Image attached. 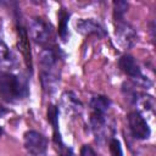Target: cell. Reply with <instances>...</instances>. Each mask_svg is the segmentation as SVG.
I'll list each match as a JSON object with an SVG mask.
<instances>
[{
    "label": "cell",
    "instance_id": "13",
    "mask_svg": "<svg viewBox=\"0 0 156 156\" xmlns=\"http://www.w3.org/2000/svg\"><path fill=\"white\" fill-rule=\"evenodd\" d=\"M68 20H69V12H67L65 9H61L58 11V29L57 30H58V35L61 37L63 41H66L68 38V27H67Z\"/></svg>",
    "mask_w": 156,
    "mask_h": 156
},
{
    "label": "cell",
    "instance_id": "7",
    "mask_svg": "<svg viewBox=\"0 0 156 156\" xmlns=\"http://www.w3.org/2000/svg\"><path fill=\"white\" fill-rule=\"evenodd\" d=\"M115 34H116V40L117 43L124 48V49H129L134 45L135 40H136V33L134 30V28L124 22L123 20L121 21H116V29H115Z\"/></svg>",
    "mask_w": 156,
    "mask_h": 156
},
{
    "label": "cell",
    "instance_id": "19",
    "mask_svg": "<svg viewBox=\"0 0 156 156\" xmlns=\"http://www.w3.org/2000/svg\"><path fill=\"white\" fill-rule=\"evenodd\" d=\"M1 135H2V128L0 127V136H1Z\"/></svg>",
    "mask_w": 156,
    "mask_h": 156
},
{
    "label": "cell",
    "instance_id": "6",
    "mask_svg": "<svg viewBox=\"0 0 156 156\" xmlns=\"http://www.w3.org/2000/svg\"><path fill=\"white\" fill-rule=\"evenodd\" d=\"M128 124H129L130 133L135 139H139V140L147 139L151 134V130L146 119L138 111H133L128 115Z\"/></svg>",
    "mask_w": 156,
    "mask_h": 156
},
{
    "label": "cell",
    "instance_id": "5",
    "mask_svg": "<svg viewBox=\"0 0 156 156\" xmlns=\"http://www.w3.org/2000/svg\"><path fill=\"white\" fill-rule=\"evenodd\" d=\"M24 147L32 156H40L46 151L48 139L35 130H28L24 133Z\"/></svg>",
    "mask_w": 156,
    "mask_h": 156
},
{
    "label": "cell",
    "instance_id": "2",
    "mask_svg": "<svg viewBox=\"0 0 156 156\" xmlns=\"http://www.w3.org/2000/svg\"><path fill=\"white\" fill-rule=\"evenodd\" d=\"M28 96L27 79L11 72L0 73V98L6 102H16Z\"/></svg>",
    "mask_w": 156,
    "mask_h": 156
},
{
    "label": "cell",
    "instance_id": "12",
    "mask_svg": "<svg viewBox=\"0 0 156 156\" xmlns=\"http://www.w3.org/2000/svg\"><path fill=\"white\" fill-rule=\"evenodd\" d=\"M110 105H111V100L104 95H95L90 100V107L93 112H96V113L106 115L107 110L110 108Z\"/></svg>",
    "mask_w": 156,
    "mask_h": 156
},
{
    "label": "cell",
    "instance_id": "17",
    "mask_svg": "<svg viewBox=\"0 0 156 156\" xmlns=\"http://www.w3.org/2000/svg\"><path fill=\"white\" fill-rule=\"evenodd\" d=\"M80 156H96L95 151L89 145H83L80 149Z\"/></svg>",
    "mask_w": 156,
    "mask_h": 156
},
{
    "label": "cell",
    "instance_id": "8",
    "mask_svg": "<svg viewBox=\"0 0 156 156\" xmlns=\"http://www.w3.org/2000/svg\"><path fill=\"white\" fill-rule=\"evenodd\" d=\"M17 46L21 51L24 63L29 71H32V52H30V45L28 39V33L26 28L20 23L17 24Z\"/></svg>",
    "mask_w": 156,
    "mask_h": 156
},
{
    "label": "cell",
    "instance_id": "9",
    "mask_svg": "<svg viewBox=\"0 0 156 156\" xmlns=\"http://www.w3.org/2000/svg\"><path fill=\"white\" fill-rule=\"evenodd\" d=\"M77 27V32H79L83 35H96L99 38H102L106 35V30L104 29V27L94 21L93 18H82L78 20L76 23Z\"/></svg>",
    "mask_w": 156,
    "mask_h": 156
},
{
    "label": "cell",
    "instance_id": "4",
    "mask_svg": "<svg viewBox=\"0 0 156 156\" xmlns=\"http://www.w3.org/2000/svg\"><path fill=\"white\" fill-rule=\"evenodd\" d=\"M118 67L121 68V71L123 73L129 76L138 85H141L146 89L151 85V82L147 79V77H145L143 74L140 67L138 66V63L135 62V60L130 55H123L118 60Z\"/></svg>",
    "mask_w": 156,
    "mask_h": 156
},
{
    "label": "cell",
    "instance_id": "10",
    "mask_svg": "<svg viewBox=\"0 0 156 156\" xmlns=\"http://www.w3.org/2000/svg\"><path fill=\"white\" fill-rule=\"evenodd\" d=\"M15 56L7 44L4 41L2 37L0 35V67L4 69V72H7V69H11L15 66Z\"/></svg>",
    "mask_w": 156,
    "mask_h": 156
},
{
    "label": "cell",
    "instance_id": "11",
    "mask_svg": "<svg viewBox=\"0 0 156 156\" xmlns=\"http://www.w3.org/2000/svg\"><path fill=\"white\" fill-rule=\"evenodd\" d=\"M48 121L51 123L52 129H54V141L56 145H58V147H62V140H61V135H60V130H58V110L55 105H49L48 107Z\"/></svg>",
    "mask_w": 156,
    "mask_h": 156
},
{
    "label": "cell",
    "instance_id": "14",
    "mask_svg": "<svg viewBox=\"0 0 156 156\" xmlns=\"http://www.w3.org/2000/svg\"><path fill=\"white\" fill-rule=\"evenodd\" d=\"M62 100H63V104H65L66 108L74 110V111H79L82 108L80 101L77 99V96L73 93H65L62 95Z\"/></svg>",
    "mask_w": 156,
    "mask_h": 156
},
{
    "label": "cell",
    "instance_id": "16",
    "mask_svg": "<svg viewBox=\"0 0 156 156\" xmlns=\"http://www.w3.org/2000/svg\"><path fill=\"white\" fill-rule=\"evenodd\" d=\"M108 150H110L111 156H123V150H122L121 143L117 139H115V138L110 139V141H108Z\"/></svg>",
    "mask_w": 156,
    "mask_h": 156
},
{
    "label": "cell",
    "instance_id": "15",
    "mask_svg": "<svg viewBox=\"0 0 156 156\" xmlns=\"http://www.w3.org/2000/svg\"><path fill=\"white\" fill-rule=\"evenodd\" d=\"M127 9H128V2H126V1H115L113 2V18H115V21L123 20V16L127 12Z\"/></svg>",
    "mask_w": 156,
    "mask_h": 156
},
{
    "label": "cell",
    "instance_id": "18",
    "mask_svg": "<svg viewBox=\"0 0 156 156\" xmlns=\"http://www.w3.org/2000/svg\"><path fill=\"white\" fill-rule=\"evenodd\" d=\"M5 113H7V110H6V108L0 104V117H2Z\"/></svg>",
    "mask_w": 156,
    "mask_h": 156
},
{
    "label": "cell",
    "instance_id": "3",
    "mask_svg": "<svg viewBox=\"0 0 156 156\" xmlns=\"http://www.w3.org/2000/svg\"><path fill=\"white\" fill-rule=\"evenodd\" d=\"M29 32L33 38V40L38 44L45 48H51L50 43L52 40V30L51 26L48 24L43 18L40 17H33L30 20L29 24Z\"/></svg>",
    "mask_w": 156,
    "mask_h": 156
},
{
    "label": "cell",
    "instance_id": "1",
    "mask_svg": "<svg viewBox=\"0 0 156 156\" xmlns=\"http://www.w3.org/2000/svg\"><path fill=\"white\" fill-rule=\"evenodd\" d=\"M58 58L52 48H45L39 55L40 65V83L43 89L51 94L56 90V87L60 82V69H58Z\"/></svg>",
    "mask_w": 156,
    "mask_h": 156
}]
</instances>
